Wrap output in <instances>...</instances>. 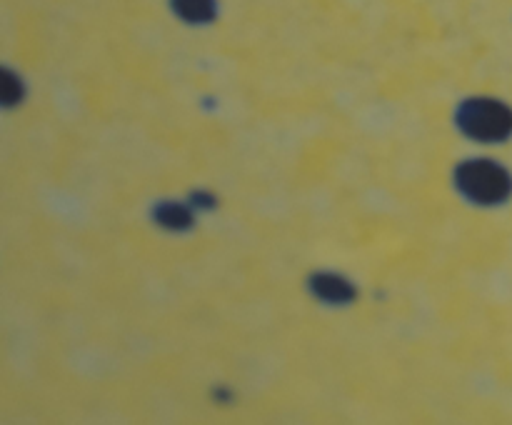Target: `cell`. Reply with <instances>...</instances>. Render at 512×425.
Here are the masks:
<instances>
[{
  "mask_svg": "<svg viewBox=\"0 0 512 425\" xmlns=\"http://www.w3.org/2000/svg\"><path fill=\"white\" fill-rule=\"evenodd\" d=\"M313 285L315 293H318L320 298L333 300V303L353 298V288H350L343 278H335V275H320V278H315Z\"/></svg>",
  "mask_w": 512,
  "mask_h": 425,
  "instance_id": "obj_3",
  "label": "cell"
},
{
  "mask_svg": "<svg viewBox=\"0 0 512 425\" xmlns=\"http://www.w3.org/2000/svg\"><path fill=\"white\" fill-rule=\"evenodd\" d=\"M460 188L478 203H500L512 193V178L508 170L490 160L465 163L458 173Z\"/></svg>",
  "mask_w": 512,
  "mask_h": 425,
  "instance_id": "obj_1",
  "label": "cell"
},
{
  "mask_svg": "<svg viewBox=\"0 0 512 425\" xmlns=\"http://www.w3.org/2000/svg\"><path fill=\"white\" fill-rule=\"evenodd\" d=\"M460 125L478 140H505L512 133V110L498 100H470L460 113Z\"/></svg>",
  "mask_w": 512,
  "mask_h": 425,
  "instance_id": "obj_2",
  "label": "cell"
},
{
  "mask_svg": "<svg viewBox=\"0 0 512 425\" xmlns=\"http://www.w3.org/2000/svg\"><path fill=\"white\" fill-rule=\"evenodd\" d=\"M160 220H163L165 225H170V228H183V225L190 223V215L185 213L180 205H165V208L160 210Z\"/></svg>",
  "mask_w": 512,
  "mask_h": 425,
  "instance_id": "obj_4",
  "label": "cell"
}]
</instances>
